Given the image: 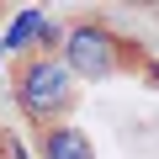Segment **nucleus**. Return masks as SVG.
Masks as SVG:
<instances>
[{
	"label": "nucleus",
	"mask_w": 159,
	"mask_h": 159,
	"mask_svg": "<svg viewBox=\"0 0 159 159\" xmlns=\"http://www.w3.org/2000/svg\"><path fill=\"white\" fill-rule=\"evenodd\" d=\"M64 43V32L43 16V11H21L16 21H11V32H6V48H16V53H43V48H58Z\"/></svg>",
	"instance_id": "7ed1b4c3"
},
{
	"label": "nucleus",
	"mask_w": 159,
	"mask_h": 159,
	"mask_svg": "<svg viewBox=\"0 0 159 159\" xmlns=\"http://www.w3.org/2000/svg\"><path fill=\"white\" fill-rule=\"evenodd\" d=\"M64 64H69V74L74 80H106V74H117L133 53H127V43L117 37V32H106V27H96V21H85V27H74V32H64Z\"/></svg>",
	"instance_id": "f03ea898"
},
{
	"label": "nucleus",
	"mask_w": 159,
	"mask_h": 159,
	"mask_svg": "<svg viewBox=\"0 0 159 159\" xmlns=\"http://www.w3.org/2000/svg\"><path fill=\"white\" fill-rule=\"evenodd\" d=\"M43 159H96L85 127H69V122H53L43 133Z\"/></svg>",
	"instance_id": "20e7f679"
},
{
	"label": "nucleus",
	"mask_w": 159,
	"mask_h": 159,
	"mask_svg": "<svg viewBox=\"0 0 159 159\" xmlns=\"http://www.w3.org/2000/svg\"><path fill=\"white\" fill-rule=\"evenodd\" d=\"M16 101L32 122H53L74 106V74L64 58H48V53H32L21 69H16Z\"/></svg>",
	"instance_id": "f257e3e1"
}]
</instances>
